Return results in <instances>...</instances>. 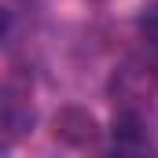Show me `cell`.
<instances>
[{
  "label": "cell",
  "mask_w": 158,
  "mask_h": 158,
  "mask_svg": "<svg viewBox=\"0 0 158 158\" xmlns=\"http://www.w3.org/2000/svg\"><path fill=\"white\" fill-rule=\"evenodd\" d=\"M114 114H129V118L151 125V110L158 107V74L140 66V63H125L114 74Z\"/></svg>",
  "instance_id": "cell-1"
},
{
  "label": "cell",
  "mask_w": 158,
  "mask_h": 158,
  "mask_svg": "<svg viewBox=\"0 0 158 158\" xmlns=\"http://www.w3.org/2000/svg\"><path fill=\"white\" fill-rule=\"evenodd\" d=\"M30 129H33V103H30L26 85L22 81L0 85V147L15 143Z\"/></svg>",
  "instance_id": "cell-2"
},
{
  "label": "cell",
  "mask_w": 158,
  "mask_h": 158,
  "mask_svg": "<svg viewBox=\"0 0 158 158\" xmlns=\"http://www.w3.org/2000/svg\"><path fill=\"white\" fill-rule=\"evenodd\" d=\"M55 136L66 140V143H77V147L96 143V121H92V114L70 107V110H63V114L55 118Z\"/></svg>",
  "instance_id": "cell-3"
},
{
  "label": "cell",
  "mask_w": 158,
  "mask_h": 158,
  "mask_svg": "<svg viewBox=\"0 0 158 158\" xmlns=\"http://www.w3.org/2000/svg\"><path fill=\"white\" fill-rule=\"evenodd\" d=\"M140 33H143V40L158 52V7H151V11L140 19Z\"/></svg>",
  "instance_id": "cell-4"
},
{
  "label": "cell",
  "mask_w": 158,
  "mask_h": 158,
  "mask_svg": "<svg viewBox=\"0 0 158 158\" xmlns=\"http://www.w3.org/2000/svg\"><path fill=\"white\" fill-rule=\"evenodd\" d=\"M4 30H7V11L0 7V37H4Z\"/></svg>",
  "instance_id": "cell-5"
}]
</instances>
